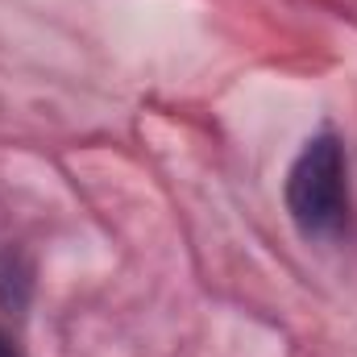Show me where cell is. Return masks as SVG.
<instances>
[{
	"mask_svg": "<svg viewBox=\"0 0 357 357\" xmlns=\"http://www.w3.org/2000/svg\"><path fill=\"white\" fill-rule=\"evenodd\" d=\"M0 357H17V349H13V341L0 333Z\"/></svg>",
	"mask_w": 357,
	"mask_h": 357,
	"instance_id": "obj_2",
	"label": "cell"
},
{
	"mask_svg": "<svg viewBox=\"0 0 357 357\" xmlns=\"http://www.w3.org/2000/svg\"><path fill=\"white\" fill-rule=\"evenodd\" d=\"M287 208L307 237H337L349 216L345 146L333 133L312 137L287 171Z\"/></svg>",
	"mask_w": 357,
	"mask_h": 357,
	"instance_id": "obj_1",
	"label": "cell"
}]
</instances>
